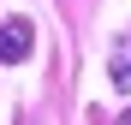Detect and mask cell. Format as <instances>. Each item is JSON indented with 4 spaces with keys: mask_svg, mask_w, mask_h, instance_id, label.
<instances>
[{
    "mask_svg": "<svg viewBox=\"0 0 131 125\" xmlns=\"http://www.w3.org/2000/svg\"><path fill=\"white\" fill-rule=\"evenodd\" d=\"M30 48H36V24L30 18H0V66L30 60Z\"/></svg>",
    "mask_w": 131,
    "mask_h": 125,
    "instance_id": "1",
    "label": "cell"
},
{
    "mask_svg": "<svg viewBox=\"0 0 131 125\" xmlns=\"http://www.w3.org/2000/svg\"><path fill=\"white\" fill-rule=\"evenodd\" d=\"M107 77H113L119 95H131V30H119L113 48H107Z\"/></svg>",
    "mask_w": 131,
    "mask_h": 125,
    "instance_id": "2",
    "label": "cell"
},
{
    "mask_svg": "<svg viewBox=\"0 0 131 125\" xmlns=\"http://www.w3.org/2000/svg\"><path fill=\"white\" fill-rule=\"evenodd\" d=\"M119 125H131V113H125V119H119Z\"/></svg>",
    "mask_w": 131,
    "mask_h": 125,
    "instance_id": "3",
    "label": "cell"
}]
</instances>
